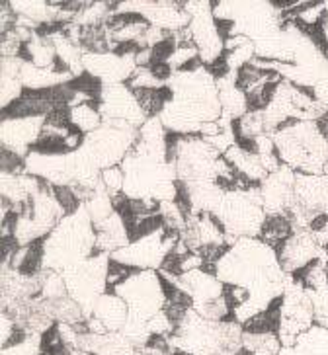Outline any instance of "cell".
Here are the masks:
<instances>
[{
    "label": "cell",
    "mask_w": 328,
    "mask_h": 355,
    "mask_svg": "<svg viewBox=\"0 0 328 355\" xmlns=\"http://www.w3.org/2000/svg\"><path fill=\"white\" fill-rule=\"evenodd\" d=\"M217 279L250 293V303L234 313V320L244 326L284 295L289 275L268 244L260 239H241L217 263Z\"/></svg>",
    "instance_id": "obj_1"
},
{
    "label": "cell",
    "mask_w": 328,
    "mask_h": 355,
    "mask_svg": "<svg viewBox=\"0 0 328 355\" xmlns=\"http://www.w3.org/2000/svg\"><path fill=\"white\" fill-rule=\"evenodd\" d=\"M172 102L160 115L166 131L196 135L201 125L223 117L219 88L205 67L198 73H176L169 83Z\"/></svg>",
    "instance_id": "obj_2"
},
{
    "label": "cell",
    "mask_w": 328,
    "mask_h": 355,
    "mask_svg": "<svg viewBox=\"0 0 328 355\" xmlns=\"http://www.w3.org/2000/svg\"><path fill=\"white\" fill-rule=\"evenodd\" d=\"M126 184L123 193L131 199L145 201H174L176 196V170L166 157L150 153L145 143L137 139L128 157L121 162Z\"/></svg>",
    "instance_id": "obj_3"
},
{
    "label": "cell",
    "mask_w": 328,
    "mask_h": 355,
    "mask_svg": "<svg viewBox=\"0 0 328 355\" xmlns=\"http://www.w3.org/2000/svg\"><path fill=\"white\" fill-rule=\"evenodd\" d=\"M96 227L88 211L83 209L64 217L45 239V270L63 273L64 270L94 258Z\"/></svg>",
    "instance_id": "obj_4"
},
{
    "label": "cell",
    "mask_w": 328,
    "mask_h": 355,
    "mask_svg": "<svg viewBox=\"0 0 328 355\" xmlns=\"http://www.w3.org/2000/svg\"><path fill=\"white\" fill-rule=\"evenodd\" d=\"M275 153L282 164L297 174L317 176L325 172L328 162V143L317 121L289 119L274 135Z\"/></svg>",
    "instance_id": "obj_5"
},
{
    "label": "cell",
    "mask_w": 328,
    "mask_h": 355,
    "mask_svg": "<svg viewBox=\"0 0 328 355\" xmlns=\"http://www.w3.org/2000/svg\"><path fill=\"white\" fill-rule=\"evenodd\" d=\"M213 18H227L234 24V35H244L250 42L262 43L279 35L284 16L272 2H217L212 0Z\"/></svg>",
    "instance_id": "obj_6"
},
{
    "label": "cell",
    "mask_w": 328,
    "mask_h": 355,
    "mask_svg": "<svg viewBox=\"0 0 328 355\" xmlns=\"http://www.w3.org/2000/svg\"><path fill=\"white\" fill-rule=\"evenodd\" d=\"M215 215L221 219L227 236L234 241L258 239L266 209L260 188L252 191H227Z\"/></svg>",
    "instance_id": "obj_7"
},
{
    "label": "cell",
    "mask_w": 328,
    "mask_h": 355,
    "mask_svg": "<svg viewBox=\"0 0 328 355\" xmlns=\"http://www.w3.org/2000/svg\"><path fill=\"white\" fill-rule=\"evenodd\" d=\"M112 293L121 297L129 309L131 322L148 324L164 311V289L157 270H141L129 279L119 283Z\"/></svg>",
    "instance_id": "obj_8"
},
{
    "label": "cell",
    "mask_w": 328,
    "mask_h": 355,
    "mask_svg": "<svg viewBox=\"0 0 328 355\" xmlns=\"http://www.w3.org/2000/svg\"><path fill=\"white\" fill-rule=\"evenodd\" d=\"M137 139V127L123 121H104L100 129L86 135L83 150L94 160L100 170H106L121 164Z\"/></svg>",
    "instance_id": "obj_9"
},
{
    "label": "cell",
    "mask_w": 328,
    "mask_h": 355,
    "mask_svg": "<svg viewBox=\"0 0 328 355\" xmlns=\"http://www.w3.org/2000/svg\"><path fill=\"white\" fill-rule=\"evenodd\" d=\"M107 266H110V254H102L63 272L69 297L83 306L86 316L92 314L96 301L106 293Z\"/></svg>",
    "instance_id": "obj_10"
},
{
    "label": "cell",
    "mask_w": 328,
    "mask_h": 355,
    "mask_svg": "<svg viewBox=\"0 0 328 355\" xmlns=\"http://www.w3.org/2000/svg\"><path fill=\"white\" fill-rule=\"evenodd\" d=\"M221 153L213 148L200 133L184 135V141L178 146V155L174 160L176 178L184 184L198 182H215L217 180V160Z\"/></svg>",
    "instance_id": "obj_11"
},
{
    "label": "cell",
    "mask_w": 328,
    "mask_h": 355,
    "mask_svg": "<svg viewBox=\"0 0 328 355\" xmlns=\"http://www.w3.org/2000/svg\"><path fill=\"white\" fill-rule=\"evenodd\" d=\"M315 326V306L309 291L291 282L287 283L284 291V304H282V324H279V342L284 347H291L295 340L309 328Z\"/></svg>",
    "instance_id": "obj_12"
},
{
    "label": "cell",
    "mask_w": 328,
    "mask_h": 355,
    "mask_svg": "<svg viewBox=\"0 0 328 355\" xmlns=\"http://www.w3.org/2000/svg\"><path fill=\"white\" fill-rule=\"evenodd\" d=\"M186 10L191 16V40L200 49L201 61L209 64L225 51V43L215 28L212 2H186Z\"/></svg>",
    "instance_id": "obj_13"
},
{
    "label": "cell",
    "mask_w": 328,
    "mask_h": 355,
    "mask_svg": "<svg viewBox=\"0 0 328 355\" xmlns=\"http://www.w3.org/2000/svg\"><path fill=\"white\" fill-rule=\"evenodd\" d=\"M119 10L128 12H139L143 14L150 26H157L164 32H180L184 28H188L191 21L190 12L186 10V0H178V2H155V0H147V2H119Z\"/></svg>",
    "instance_id": "obj_14"
},
{
    "label": "cell",
    "mask_w": 328,
    "mask_h": 355,
    "mask_svg": "<svg viewBox=\"0 0 328 355\" xmlns=\"http://www.w3.org/2000/svg\"><path fill=\"white\" fill-rule=\"evenodd\" d=\"M100 114L104 121H123L133 127H143L148 117L141 110L137 98L128 84H107L100 100Z\"/></svg>",
    "instance_id": "obj_15"
},
{
    "label": "cell",
    "mask_w": 328,
    "mask_h": 355,
    "mask_svg": "<svg viewBox=\"0 0 328 355\" xmlns=\"http://www.w3.org/2000/svg\"><path fill=\"white\" fill-rule=\"evenodd\" d=\"M172 248H170L162 230L157 234H150L147 239H141L137 242H131L126 248L117 250L112 254V258L121 263H128L139 270H157L159 272L160 266L164 258L169 256Z\"/></svg>",
    "instance_id": "obj_16"
},
{
    "label": "cell",
    "mask_w": 328,
    "mask_h": 355,
    "mask_svg": "<svg viewBox=\"0 0 328 355\" xmlns=\"http://www.w3.org/2000/svg\"><path fill=\"white\" fill-rule=\"evenodd\" d=\"M85 71L107 84H126L133 76L137 63L133 57H117L116 53H85Z\"/></svg>",
    "instance_id": "obj_17"
},
{
    "label": "cell",
    "mask_w": 328,
    "mask_h": 355,
    "mask_svg": "<svg viewBox=\"0 0 328 355\" xmlns=\"http://www.w3.org/2000/svg\"><path fill=\"white\" fill-rule=\"evenodd\" d=\"M327 250H322L318 246L315 234L309 229H295L293 236L287 241V244L284 246V250L277 254L279 258V263L284 268V272L287 275H291L297 270L305 268L311 261L318 260L322 254Z\"/></svg>",
    "instance_id": "obj_18"
},
{
    "label": "cell",
    "mask_w": 328,
    "mask_h": 355,
    "mask_svg": "<svg viewBox=\"0 0 328 355\" xmlns=\"http://www.w3.org/2000/svg\"><path fill=\"white\" fill-rule=\"evenodd\" d=\"M45 117H21V119H2V146L10 148L21 157L30 155V148L42 135Z\"/></svg>",
    "instance_id": "obj_19"
},
{
    "label": "cell",
    "mask_w": 328,
    "mask_h": 355,
    "mask_svg": "<svg viewBox=\"0 0 328 355\" xmlns=\"http://www.w3.org/2000/svg\"><path fill=\"white\" fill-rule=\"evenodd\" d=\"M174 282L178 283L182 289L193 299V306L212 303V301H217L223 297V283L215 275H209L203 270L184 273L182 277L174 279Z\"/></svg>",
    "instance_id": "obj_20"
},
{
    "label": "cell",
    "mask_w": 328,
    "mask_h": 355,
    "mask_svg": "<svg viewBox=\"0 0 328 355\" xmlns=\"http://www.w3.org/2000/svg\"><path fill=\"white\" fill-rule=\"evenodd\" d=\"M90 316L98 318L110 332H123L129 320L128 303L121 297H117L116 293H104L96 301Z\"/></svg>",
    "instance_id": "obj_21"
},
{
    "label": "cell",
    "mask_w": 328,
    "mask_h": 355,
    "mask_svg": "<svg viewBox=\"0 0 328 355\" xmlns=\"http://www.w3.org/2000/svg\"><path fill=\"white\" fill-rule=\"evenodd\" d=\"M96 227V254L94 256H102V254H114V252L126 248L129 244L128 229L123 225L121 217L114 211L112 217H107L104 223L100 225H94Z\"/></svg>",
    "instance_id": "obj_22"
},
{
    "label": "cell",
    "mask_w": 328,
    "mask_h": 355,
    "mask_svg": "<svg viewBox=\"0 0 328 355\" xmlns=\"http://www.w3.org/2000/svg\"><path fill=\"white\" fill-rule=\"evenodd\" d=\"M295 232V225L293 220L289 219L284 213H274V215H266L264 225L260 229V234L258 239L268 244L275 254L284 250V246L287 244V241L293 236Z\"/></svg>",
    "instance_id": "obj_23"
},
{
    "label": "cell",
    "mask_w": 328,
    "mask_h": 355,
    "mask_svg": "<svg viewBox=\"0 0 328 355\" xmlns=\"http://www.w3.org/2000/svg\"><path fill=\"white\" fill-rule=\"evenodd\" d=\"M277 355H328V330L315 324L299 336L291 347H282Z\"/></svg>",
    "instance_id": "obj_24"
},
{
    "label": "cell",
    "mask_w": 328,
    "mask_h": 355,
    "mask_svg": "<svg viewBox=\"0 0 328 355\" xmlns=\"http://www.w3.org/2000/svg\"><path fill=\"white\" fill-rule=\"evenodd\" d=\"M133 94L147 117H160L174 96L169 84L157 86V88H139V90H133Z\"/></svg>",
    "instance_id": "obj_25"
},
{
    "label": "cell",
    "mask_w": 328,
    "mask_h": 355,
    "mask_svg": "<svg viewBox=\"0 0 328 355\" xmlns=\"http://www.w3.org/2000/svg\"><path fill=\"white\" fill-rule=\"evenodd\" d=\"M275 78H282V76L275 73V71H272V69L258 67V64L250 61L248 64H244L243 69H239V71H236V80H234V86H236V88L246 96L248 92L256 90L258 86L270 83V80H275Z\"/></svg>",
    "instance_id": "obj_26"
},
{
    "label": "cell",
    "mask_w": 328,
    "mask_h": 355,
    "mask_svg": "<svg viewBox=\"0 0 328 355\" xmlns=\"http://www.w3.org/2000/svg\"><path fill=\"white\" fill-rule=\"evenodd\" d=\"M71 119H73V125L78 127L86 135L94 133L96 129H100L104 123V117L100 114V104L96 102H86V104L71 107Z\"/></svg>",
    "instance_id": "obj_27"
},
{
    "label": "cell",
    "mask_w": 328,
    "mask_h": 355,
    "mask_svg": "<svg viewBox=\"0 0 328 355\" xmlns=\"http://www.w3.org/2000/svg\"><path fill=\"white\" fill-rule=\"evenodd\" d=\"M78 47L83 53H112L106 26H80Z\"/></svg>",
    "instance_id": "obj_28"
},
{
    "label": "cell",
    "mask_w": 328,
    "mask_h": 355,
    "mask_svg": "<svg viewBox=\"0 0 328 355\" xmlns=\"http://www.w3.org/2000/svg\"><path fill=\"white\" fill-rule=\"evenodd\" d=\"M282 83H284V78H275V80H270V83L258 86L252 92H248L246 94V110L250 114H262V112H266L272 105V102H274Z\"/></svg>",
    "instance_id": "obj_29"
},
{
    "label": "cell",
    "mask_w": 328,
    "mask_h": 355,
    "mask_svg": "<svg viewBox=\"0 0 328 355\" xmlns=\"http://www.w3.org/2000/svg\"><path fill=\"white\" fill-rule=\"evenodd\" d=\"M86 211H88V215H90V219L94 225H100V223H104L107 217H112L114 215V205H112V196L107 193L106 188L102 186V182H100V186L96 189V196L88 203L85 205Z\"/></svg>",
    "instance_id": "obj_30"
},
{
    "label": "cell",
    "mask_w": 328,
    "mask_h": 355,
    "mask_svg": "<svg viewBox=\"0 0 328 355\" xmlns=\"http://www.w3.org/2000/svg\"><path fill=\"white\" fill-rule=\"evenodd\" d=\"M243 347L250 349L252 354H270L277 355L282 352L279 336L275 334H246L243 336Z\"/></svg>",
    "instance_id": "obj_31"
},
{
    "label": "cell",
    "mask_w": 328,
    "mask_h": 355,
    "mask_svg": "<svg viewBox=\"0 0 328 355\" xmlns=\"http://www.w3.org/2000/svg\"><path fill=\"white\" fill-rule=\"evenodd\" d=\"M69 86L73 88L74 92H80V94L88 96L92 102L100 104L102 100V92H104V83L98 80L96 76H92L90 73H83L80 76H74L73 80L69 83Z\"/></svg>",
    "instance_id": "obj_32"
},
{
    "label": "cell",
    "mask_w": 328,
    "mask_h": 355,
    "mask_svg": "<svg viewBox=\"0 0 328 355\" xmlns=\"http://www.w3.org/2000/svg\"><path fill=\"white\" fill-rule=\"evenodd\" d=\"M53 193L57 203L61 205V209L64 211L67 217H71V215L83 209V201L78 199V196L74 193V189L71 186H55Z\"/></svg>",
    "instance_id": "obj_33"
},
{
    "label": "cell",
    "mask_w": 328,
    "mask_h": 355,
    "mask_svg": "<svg viewBox=\"0 0 328 355\" xmlns=\"http://www.w3.org/2000/svg\"><path fill=\"white\" fill-rule=\"evenodd\" d=\"M100 182H102V186L106 188V191L112 196V198L117 196V193H121V191H123V184H126V174H123V168H121V164L102 170Z\"/></svg>",
    "instance_id": "obj_34"
},
{
    "label": "cell",
    "mask_w": 328,
    "mask_h": 355,
    "mask_svg": "<svg viewBox=\"0 0 328 355\" xmlns=\"http://www.w3.org/2000/svg\"><path fill=\"white\" fill-rule=\"evenodd\" d=\"M2 174H12V176H24L28 174V162L26 157L14 153L10 148L2 146Z\"/></svg>",
    "instance_id": "obj_35"
},
{
    "label": "cell",
    "mask_w": 328,
    "mask_h": 355,
    "mask_svg": "<svg viewBox=\"0 0 328 355\" xmlns=\"http://www.w3.org/2000/svg\"><path fill=\"white\" fill-rule=\"evenodd\" d=\"M315 92H317V100L318 102H322V104L328 105V74L317 84V88H315Z\"/></svg>",
    "instance_id": "obj_36"
},
{
    "label": "cell",
    "mask_w": 328,
    "mask_h": 355,
    "mask_svg": "<svg viewBox=\"0 0 328 355\" xmlns=\"http://www.w3.org/2000/svg\"><path fill=\"white\" fill-rule=\"evenodd\" d=\"M317 125H318V129H320V133L325 135V139H327V143H328V110H327V114H325L322 117H320V119H318Z\"/></svg>",
    "instance_id": "obj_37"
},
{
    "label": "cell",
    "mask_w": 328,
    "mask_h": 355,
    "mask_svg": "<svg viewBox=\"0 0 328 355\" xmlns=\"http://www.w3.org/2000/svg\"><path fill=\"white\" fill-rule=\"evenodd\" d=\"M322 174H325V176L328 178V162H327V164H325V172H322Z\"/></svg>",
    "instance_id": "obj_38"
}]
</instances>
